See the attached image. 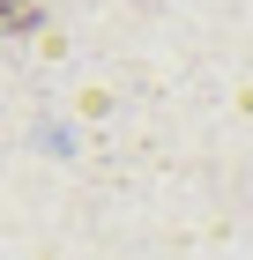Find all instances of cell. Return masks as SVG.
Instances as JSON below:
<instances>
[{
  "label": "cell",
  "mask_w": 253,
  "mask_h": 260,
  "mask_svg": "<svg viewBox=\"0 0 253 260\" xmlns=\"http://www.w3.org/2000/svg\"><path fill=\"white\" fill-rule=\"evenodd\" d=\"M38 0H0V30H38Z\"/></svg>",
  "instance_id": "1"
}]
</instances>
